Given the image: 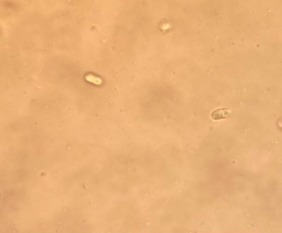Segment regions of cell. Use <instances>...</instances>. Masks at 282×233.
<instances>
[{"mask_svg": "<svg viewBox=\"0 0 282 233\" xmlns=\"http://www.w3.org/2000/svg\"><path fill=\"white\" fill-rule=\"evenodd\" d=\"M229 114H230V110H229L220 109L212 113L211 117L214 119V120H220V119H224L228 117Z\"/></svg>", "mask_w": 282, "mask_h": 233, "instance_id": "1", "label": "cell"}, {"mask_svg": "<svg viewBox=\"0 0 282 233\" xmlns=\"http://www.w3.org/2000/svg\"><path fill=\"white\" fill-rule=\"evenodd\" d=\"M86 79L90 82H93V83H95V84H101L102 83V80L101 79L99 78H97V77L93 76V75L86 76Z\"/></svg>", "mask_w": 282, "mask_h": 233, "instance_id": "2", "label": "cell"}]
</instances>
